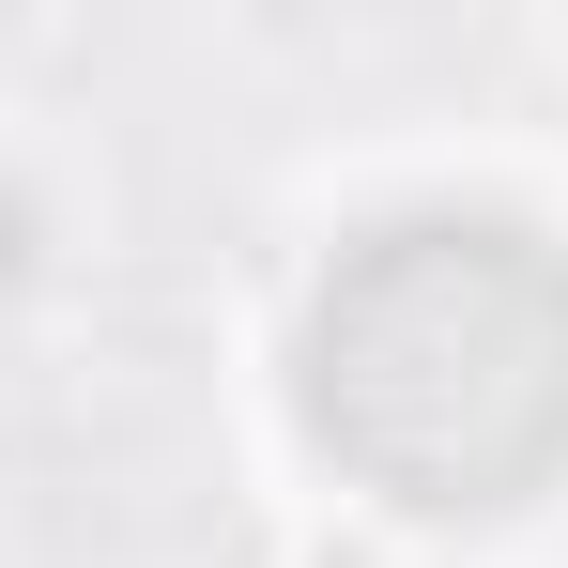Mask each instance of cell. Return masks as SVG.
Segmentation results:
<instances>
[{
	"instance_id": "7a4b0ae2",
	"label": "cell",
	"mask_w": 568,
	"mask_h": 568,
	"mask_svg": "<svg viewBox=\"0 0 568 568\" xmlns=\"http://www.w3.org/2000/svg\"><path fill=\"white\" fill-rule=\"evenodd\" d=\"M16 262H31V215H16V185H0V277H16Z\"/></svg>"
},
{
	"instance_id": "6da1fadb",
	"label": "cell",
	"mask_w": 568,
	"mask_h": 568,
	"mask_svg": "<svg viewBox=\"0 0 568 568\" xmlns=\"http://www.w3.org/2000/svg\"><path fill=\"white\" fill-rule=\"evenodd\" d=\"M292 399L307 446L415 523L538 507L568 476V246L491 200L369 215L307 292Z\"/></svg>"
}]
</instances>
